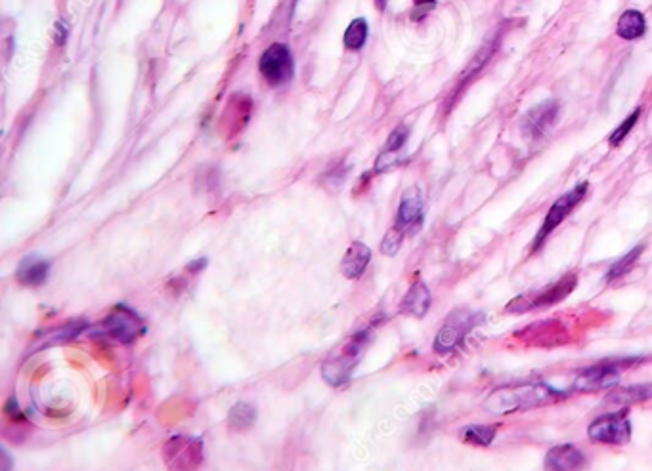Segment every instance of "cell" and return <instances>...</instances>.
Listing matches in <instances>:
<instances>
[{
  "mask_svg": "<svg viewBox=\"0 0 652 471\" xmlns=\"http://www.w3.org/2000/svg\"><path fill=\"white\" fill-rule=\"evenodd\" d=\"M588 435L593 443L598 445H612L622 447L628 445L631 439V424L628 418V412H612L598 416L597 420L591 422L588 428Z\"/></svg>",
  "mask_w": 652,
  "mask_h": 471,
  "instance_id": "5b68a950",
  "label": "cell"
},
{
  "mask_svg": "<svg viewBox=\"0 0 652 471\" xmlns=\"http://www.w3.org/2000/svg\"><path fill=\"white\" fill-rule=\"evenodd\" d=\"M372 260V250H369L364 243H352L345 254L341 271L346 279H358L364 275L365 267Z\"/></svg>",
  "mask_w": 652,
  "mask_h": 471,
  "instance_id": "5bb4252c",
  "label": "cell"
},
{
  "mask_svg": "<svg viewBox=\"0 0 652 471\" xmlns=\"http://www.w3.org/2000/svg\"><path fill=\"white\" fill-rule=\"evenodd\" d=\"M404 237H406V235H404L398 227L389 229V233H386L384 239H383L381 252L386 254V256H394V254H396V252L400 250V246H402Z\"/></svg>",
  "mask_w": 652,
  "mask_h": 471,
  "instance_id": "603a6c76",
  "label": "cell"
},
{
  "mask_svg": "<svg viewBox=\"0 0 652 471\" xmlns=\"http://www.w3.org/2000/svg\"><path fill=\"white\" fill-rule=\"evenodd\" d=\"M257 410L249 403H238L228 414V426L236 431H245L255 424Z\"/></svg>",
  "mask_w": 652,
  "mask_h": 471,
  "instance_id": "d6986e66",
  "label": "cell"
},
{
  "mask_svg": "<svg viewBox=\"0 0 652 471\" xmlns=\"http://www.w3.org/2000/svg\"><path fill=\"white\" fill-rule=\"evenodd\" d=\"M142 331H144V322L134 312H131L129 307H115V310L108 315V319H103L96 326L94 334L108 338L112 341L129 343L142 334Z\"/></svg>",
  "mask_w": 652,
  "mask_h": 471,
  "instance_id": "277c9868",
  "label": "cell"
},
{
  "mask_svg": "<svg viewBox=\"0 0 652 471\" xmlns=\"http://www.w3.org/2000/svg\"><path fill=\"white\" fill-rule=\"evenodd\" d=\"M423 207H425V203H423V193L419 187H410L404 191L394 227H398L404 235L419 229L423 222Z\"/></svg>",
  "mask_w": 652,
  "mask_h": 471,
  "instance_id": "8fae6325",
  "label": "cell"
},
{
  "mask_svg": "<svg viewBox=\"0 0 652 471\" xmlns=\"http://www.w3.org/2000/svg\"><path fill=\"white\" fill-rule=\"evenodd\" d=\"M375 6H377V10H384L386 8V0H375Z\"/></svg>",
  "mask_w": 652,
  "mask_h": 471,
  "instance_id": "484cf974",
  "label": "cell"
},
{
  "mask_svg": "<svg viewBox=\"0 0 652 471\" xmlns=\"http://www.w3.org/2000/svg\"><path fill=\"white\" fill-rule=\"evenodd\" d=\"M559 117V103L557 101H545L534 107L522 120V132L528 138H540L548 132L555 124Z\"/></svg>",
  "mask_w": 652,
  "mask_h": 471,
  "instance_id": "4fadbf2b",
  "label": "cell"
},
{
  "mask_svg": "<svg viewBox=\"0 0 652 471\" xmlns=\"http://www.w3.org/2000/svg\"><path fill=\"white\" fill-rule=\"evenodd\" d=\"M637 362H641V359H618L598 362V365L581 370L576 376L572 389L578 393H595L612 388L614 384L620 382L622 374L633 365H637Z\"/></svg>",
  "mask_w": 652,
  "mask_h": 471,
  "instance_id": "3957f363",
  "label": "cell"
},
{
  "mask_svg": "<svg viewBox=\"0 0 652 471\" xmlns=\"http://www.w3.org/2000/svg\"><path fill=\"white\" fill-rule=\"evenodd\" d=\"M639 115H641V109H637L636 113H631V115L626 119V122H624V124H620L618 129L614 130V134L610 136V145H612V148H616V145H620V143L626 139V136L631 132L633 126H636V122H637Z\"/></svg>",
  "mask_w": 652,
  "mask_h": 471,
  "instance_id": "cb8c5ba5",
  "label": "cell"
},
{
  "mask_svg": "<svg viewBox=\"0 0 652 471\" xmlns=\"http://www.w3.org/2000/svg\"><path fill=\"white\" fill-rule=\"evenodd\" d=\"M641 252H643V246H637V248H633L631 252H628L622 260H618V262H616V264L610 267L608 275H607V281H616V279L624 277L626 274H629L631 267L636 265V262L639 260Z\"/></svg>",
  "mask_w": 652,
  "mask_h": 471,
  "instance_id": "7402d4cb",
  "label": "cell"
},
{
  "mask_svg": "<svg viewBox=\"0 0 652 471\" xmlns=\"http://www.w3.org/2000/svg\"><path fill=\"white\" fill-rule=\"evenodd\" d=\"M543 467L545 471H586L588 458L578 447L562 443L548 452Z\"/></svg>",
  "mask_w": 652,
  "mask_h": 471,
  "instance_id": "7c38bea8",
  "label": "cell"
},
{
  "mask_svg": "<svg viewBox=\"0 0 652 471\" xmlns=\"http://www.w3.org/2000/svg\"><path fill=\"white\" fill-rule=\"evenodd\" d=\"M574 286H576V275H567L560 283L541 290L540 294L517 298L513 303H509V312H526V310H534V307L553 305L562 298H567L572 293Z\"/></svg>",
  "mask_w": 652,
  "mask_h": 471,
  "instance_id": "30bf717a",
  "label": "cell"
},
{
  "mask_svg": "<svg viewBox=\"0 0 652 471\" xmlns=\"http://www.w3.org/2000/svg\"><path fill=\"white\" fill-rule=\"evenodd\" d=\"M498 433V426H469L463 429L462 439L474 447H488Z\"/></svg>",
  "mask_w": 652,
  "mask_h": 471,
  "instance_id": "ffe728a7",
  "label": "cell"
},
{
  "mask_svg": "<svg viewBox=\"0 0 652 471\" xmlns=\"http://www.w3.org/2000/svg\"><path fill=\"white\" fill-rule=\"evenodd\" d=\"M431 307V293L429 288L423 284V283H415L410 290L408 294L404 296L402 303H400V313L404 315H410V317H425L427 312Z\"/></svg>",
  "mask_w": 652,
  "mask_h": 471,
  "instance_id": "9a60e30c",
  "label": "cell"
},
{
  "mask_svg": "<svg viewBox=\"0 0 652 471\" xmlns=\"http://www.w3.org/2000/svg\"><path fill=\"white\" fill-rule=\"evenodd\" d=\"M479 319H481V315H471L467 312H455L446 321L443 329H440V332L434 340V351L440 355H448L450 351H453L463 341L467 332L472 329V324H477Z\"/></svg>",
  "mask_w": 652,
  "mask_h": 471,
  "instance_id": "ba28073f",
  "label": "cell"
},
{
  "mask_svg": "<svg viewBox=\"0 0 652 471\" xmlns=\"http://www.w3.org/2000/svg\"><path fill=\"white\" fill-rule=\"evenodd\" d=\"M586 193H588V184H581V186H578L576 189H572V191L562 195V197L559 198V201L553 203V207L550 208L548 216H545L543 226H541V229H540V233H538L534 248H540V245L545 241V237H548V235H550L555 227H559L562 222L567 220V216H569L581 201H584Z\"/></svg>",
  "mask_w": 652,
  "mask_h": 471,
  "instance_id": "9c48e42d",
  "label": "cell"
},
{
  "mask_svg": "<svg viewBox=\"0 0 652 471\" xmlns=\"http://www.w3.org/2000/svg\"><path fill=\"white\" fill-rule=\"evenodd\" d=\"M367 41V24L362 17L352 22L345 31V46L348 50H360Z\"/></svg>",
  "mask_w": 652,
  "mask_h": 471,
  "instance_id": "44dd1931",
  "label": "cell"
},
{
  "mask_svg": "<svg viewBox=\"0 0 652 471\" xmlns=\"http://www.w3.org/2000/svg\"><path fill=\"white\" fill-rule=\"evenodd\" d=\"M567 393L553 389L545 382H526V384H513L498 388L488 397L486 407L491 412L509 414L526 409L536 407H548L557 401H562Z\"/></svg>",
  "mask_w": 652,
  "mask_h": 471,
  "instance_id": "6da1fadb",
  "label": "cell"
},
{
  "mask_svg": "<svg viewBox=\"0 0 652 471\" xmlns=\"http://www.w3.org/2000/svg\"><path fill=\"white\" fill-rule=\"evenodd\" d=\"M369 338H372V334H369L367 331L350 336L326 359L324 367H322V374L329 386L339 388L348 382L352 372H355L356 365L360 362V359L364 357V351L369 346Z\"/></svg>",
  "mask_w": 652,
  "mask_h": 471,
  "instance_id": "7a4b0ae2",
  "label": "cell"
},
{
  "mask_svg": "<svg viewBox=\"0 0 652 471\" xmlns=\"http://www.w3.org/2000/svg\"><path fill=\"white\" fill-rule=\"evenodd\" d=\"M645 27H647L645 17L639 10H626L620 15L618 29H616V33H618V36L624 41H636V39H639V36H643Z\"/></svg>",
  "mask_w": 652,
  "mask_h": 471,
  "instance_id": "ac0fdd59",
  "label": "cell"
},
{
  "mask_svg": "<svg viewBox=\"0 0 652 471\" xmlns=\"http://www.w3.org/2000/svg\"><path fill=\"white\" fill-rule=\"evenodd\" d=\"M258 71L262 79L267 81L270 86H279L287 82L293 77L295 63L291 52L284 44H272L270 48L264 50V53L258 60Z\"/></svg>",
  "mask_w": 652,
  "mask_h": 471,
  "instance_id": "8992f818",
  "label": "cell"
},
{
  "mask_svg": "<svg viewBox=\"0 0 652 471\" xmlns=\"http://www.w3.org/2000/svg\"><path fill=\"white\" fill-rule=\"evenodd\" d=\"M163 457L170 471H196L201 466V443L190 437H174L165 445Z\"/></svg>",
  "mask_w": 652,
  "mask_h": 471,
  "instance_id": "52a82bcc",
  "label": "cell"
},
{
  "mask_svg": "<svg viewBox=\"0 0 652 471\" xmlns=\"http://www.w3.org/2000/svg\"><path fill=\"white\" fill-rule=\"evenodd\" d=\"M608 403L614 405H633V403H645L652 399V384H639V386H629L620 388L608 393Z\"/></svg>",
  "mask_w": 652,
  "mask_h": 471,
  "instance_id": "e0dca14e",
  "label": "cell"
},
{
  "mask_svg": "<svg viewBox=\"0 0 652 471\" xmlns=\"http://www.w3.org/2000/svg\"><path fill=\"white\" fill-rule=\"evenodd\" d=\"M406 139H408V129H406V126H404V124H400L398 129H394V132L391 134L389 141H386L383 153L393 155V153L400 151V149L404 148V143H406Z\"/></svg>",
  "mask_w": 652,
  "mask_h": 471,
  "instance_id": "d4e9b609",
  "label": "cell"
},
{
  "mask_svg": "<svg viewBox=\"0 0 652 471\" xmlns=\"http://www.w3.org/2000/svg\"><path fill=\"white\" fill-rule=\"evenodd\" d=\"M48 269H50L48 262L33 258V260H25V262L20 265V269H17V275H15V277H17V281H20V284L29 286V288H34V286H41V284L46 281Z\"/></svg>",
  "mask_w": 652,
  "mask_h": 471,
  "instance_id": "2e32d148",
  "label": "cell"
}]
</instances>
